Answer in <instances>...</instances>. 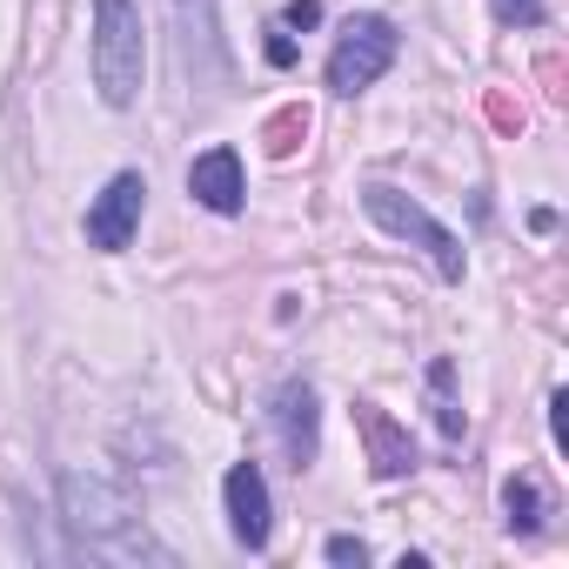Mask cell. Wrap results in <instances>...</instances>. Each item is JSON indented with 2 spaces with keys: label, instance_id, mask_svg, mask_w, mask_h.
Returning <instances> with one entry per match:
<instances>
[{
  "label": "cell",
  "instance_id": "cell-1",
  "mask_svg": "<svg viewBox=\"0 0 569 569\" xmlns=\"http://www.w3.org/2000/svg\"><path fill=\"white\" fill-rule=\"evenodd\" d=\"M148 74V41H141V8L134 0H94V88L108 108H134Z\"/></svg>",
  "mask_w": 569,
  "mask_h": 569
},
{
  "label": "cell",
  "instance_id": "cell-2",
  "mask_svg": "<svg viewBox=\"0 0 569 569\" xmlns=\"http://www.w3.org/2000/svg\"><path fill=\"white\" fill-rule=\"evenodd\" d=\"M362 208H369V221H376V228H389V234H402V241L429 248L442 281H462V241H456L429 208H416L402 188H382V181H376V188H362Z\"/></svg>",
  "mask_w": 569,
  "mask_h": 569
},
{
  "label": "cell",
  "instance_id": "cell-3",
  "mask_svg": "<svg viewBox=\"0 0 569 569\" xmlns=\"http://www.w3.org/2000/svg\"><path fill=\"white\" fill-rule=\"evenodd\" d=\"M61 516H68V529L88 542V549H114L128 529H134V502L114 489V482H101V476H61Z\"/></svg>",
  "mask_w": 569,
  "mask_h": 569
},
{
  "label": "cell",
  "instance_id": "cell-4",
  "mask_svg": "<svg viewBox=\"0 0 569 569\" xmlns=\"http://www.w3.org/2000/svg\"><path fill=\"white\" fill-rule=\"evenodd\" d=\"M389 61H396V28H389L382 14H362V21L342 28V41H336V54H329V88H336V94H362L369 81L389 74Z\"/></svg>",
  "mask_w": 569,
  "mask_h": 569
},
{
  "label": "cell",
  "instance_id": "cell-5",
  "mask_svg": "<svg viewBox=\"0 0 569 569\" xmlns=\"http://www.w3.org/2000/svg\"><path fill=\"white\" fill-rule=\"evenodd\" d=\"M268 422H274L281 456H289L296 469L316 462V449H322V409H316V389H309V382H281V389L268 396Z\"/></svg>",
  "mask_w": 569,
  "mask_h": 569
},
{
  "label": "cell",
  "instance_id": "cell-6",
  "mask_svg": "<svg viewBox=\"0 0 569 569\" xmlns=\"http://www.w3.org/2000/svg\"><path fill=\"white\" fill-rule=\"evenodd\" d=\"M141 201H148V181H141L134 168L114 174V181L94 194V208H88V241L108 248V254H121V248L134 241V228H141Z\"/></svg>",
  "mask_w": 569,
  "mask_h": 569
},
{
  "label": "cell",
  "instance_id": "cell-7",
  "mask_svg": "<svg viewBox=\"0 0 569 569\" xmlns=\"http://www.w3.org/2000/svg\"><path fill=\"white\" fill-rule=\"evenodd\" d=\"M228 529L241 549H268V482H261V462H234L228 469Z\"/></svg>",
  "mask_w": 569,
  "mask_h": 569
},
{
  "label": "cell",
  "instance_id": "cell-8",
  "mask_svg": "<svg viewBox=\"0 0 569 569\" xmlns=\"http://www.w3.org/2000/svg\"><path fill=\"white\" fill-rule=\"evenodd\" d=\"M356 429H362V442H369V469H376L382 482H396V476L416 469V442H409V429H402L389 409L356 402Z\"/></svg>",
  "mask_w": 569,
  "mask_h": 569
},
{
  "label": "cell",
  "instance_id": "cell-9",
  "mask_svg": "<svg viewBox=\"0 0 569 569\" xmlns=\"http://www.w3.org/2000/svg\"><path fill=\"white\" fill-rule=\"evenodd\" d=\"M188 194L208 208V214H241V154L234 148H208L194 168H188Z\"/></svg>",
  "mask_w": 569,
  "mask_h": 569
},
{
  "label": "cell",
  "instance_id": "cell-10",
  "mask_svg": "<svg viewBox=\"0 0 569 569\" xmlns=\"http://www.w3.org/2000/svg\"><path fill=\"white\" fill-rule=\"evenodd\" d=\"M502 509H509V529H516V536H536V529L549 522V496H542L536 476H509V482H502Z\"/></svg>",
  "mask_w": 569,
  "mask_h": 569
},
{
  "label": "cell",
  "instance_id": "cell-11",
  "mask_svg": "<svg viewBox=\"0 0 569 569\" xmlns=\"http://www.w3.org/2000/svg\"><path fill=\"white\" fill-rule=\"evenodd\" d=\"M429 396H436V429L456 442V436H462V402H456V362H449V356L429 362Z\"/></svg>",
  "mask_w": 569,
  "mask_h": 569
},
{
  "label": "cell",
  "instance_id": "cell-12",
  "mask_svg": "<svg viewBox=\"0 0 569 569\" xmlns=\"http://www.w3.org/2000/svg\"><path fill=\"white\" fill-rule=\"evenodd\" d=\"M302 141H309V108H281V114L261 121V148H268L274 161H289Z\"/></svg>",
  "mask_w": 569,
  "mask_h": 569
},
{
  "label": "cell",
  "instance_id": "cell-13",
  "mask_svg": "<svg viewBox=\"0 0 569 569\" xmlns=\"http://www.w3.org/2000/svg\"><path fill=\"white\" fill-rule=\"evenodd\" d=\"M496 21H509V28H542V0H496Z\"/></svg>",
  "mask_w": 569,
  "mask_h": 569
},
{
  "label": "cell",
  "instance_id": "cell-14",
  "mask_svg": "<svg viewBox=\"0 0 569 569\" xmlns=\"http://www.w3.org/2000/svg\"><path fill=\"white\" fill-rule=\"evenodd\" d=\"M489 121H496L502 134H522V121H529V114H522V101H509V94L496 88V94H489Z\"/></svg>",
  "mask_w": 569,
  "mask_h": 569
},
{
  "label": "cell",
  "instance_id": "cell-15",
  "mask_svg": "<svg viewBox=\"0 0 569 569\" xmlns=\"http://www.w3.org/2000/svg\"><path fill=\"white\" fill-rule=\"evenodd\" d=\"M329 562L362 569V562H369V542H362V536H329Z\"/></svg>",
  "mask_w": 569,
  "mask_h": 569
},
{
  "label": "cell",
  "instance_id": "cell-16",
  "mask_svg": "<svg viewBox=\"0 0 569 569\" xmlns=\"http://www.w3.org/2000/svg\"><path fill=\"white\" fill-rule=\"evenodd\" d=\"M322 21V0H289V8H281V28H296V34H309Z\"/></svg>",
  "mask_w": 569,
  "mask_h": 569
},
{
  "label": "cell",
  "instance_id": "cell-17",
  "mask_svg": "<svg viewBox=\"0 0 569 569\" xmlns=\"http://www.w3.org/2000/svg\"><path fill=\"white\" fill-rule=\"evenodd\" d=\"M268 61H274V68H296V41L274 34V41H268Z\"/></svg>",
  "mask_w": 569,
  "mask_h": 569
}]
</instances>
